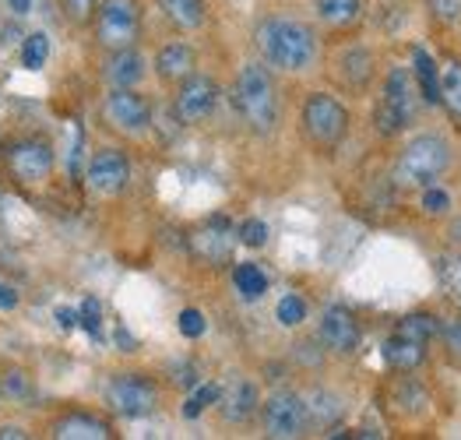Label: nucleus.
<instances>
[{
	"instance_id": "8",
	"label": "nucleus",
	"mask_w": 461,
	"mask_h": 440,
	"mask_svg": "<svg viewBox=\"0 0 461 440\" xmlns=\"http://www.w3.org/2000/svg\"><path fill=\"white\" fill-rule=\"evenodd\" d=\"M106 405L123 419H141L158 409V384L149 373H116L106 384Z\"/></svg>"
},
{
	"instance_id": "41",
	"label": "nucleus",
	"mask_w": 461,
	"mask_h": 440,
	"mask_svg": "<svg viewBox=\"0 0 461 440\" xmlns=\"http://www.w3.org/2000/svg\"><path fill=\"white\" fill-rule=\"evenodd\" d=\"M25 440L29 434H25V427H0V440Z\"/></svg>"
},
{
	"instance_id": "31",
	"label": "nucleus",
	"mask_w": 461,
	"mask_h": 440,
	"mask_svg": "<svg viewBox=\"0 0 461 440\" xmlns=\"http://www.w3.org/2000/svg\"><path fill=\"white\" fill-rule=\"evenodd\" d=\"M278 320L285 324V328H296V324H303L307 320V300L303 296H296V292H289V296H282L278 300Z\"/></svg>"
},
{
	"instance_id": "19",
	"label": "nucleus",
	"mask_w": 461,
	"mask_h": 440,
	"mask_svg": "<svg viewBox=\"0 0 461 440\" xmlns=\"http://www.w3.org/2000/svg\"><path fill=\"white\" fill-rule=\"evenodd\" d=\"M339 78L346 81L352 92H363L374 81V53L366 46H348L339 53Z\"/></svg>"
},
{
	"instance_id": "43",
	"label": "nucleus",
	"mask_w": 461,
	"mask_h": 440,
	"mask_svg": "<svg viewBox=\"0 0 461 440\" xmlns=\"http://www.w3.org/2000/svg\"><path fill=\"white\" fill-rule=\"evenodd\" d=\"M7 4L14 14H29V7H32V0H7Z\"/></svg>"
},
{
	"instance_id": "30",
	"label": "nucleus",
	"mask_w": 461,
	"mask_h": 440,
	"mask_svg": "<svg viewBox=\"0 0 461 440\" xmlns=\"http://www.w3.org/2000/svg\"><path fill=\"white\" fill-rule=\"evenodd\" d=\"M219 395H222V384H215V381L201 384L191 399H187V405H184V419H197L208 405H215V401H219Z\"/></svg>"
},
{
	"instance_id": "26",
	"label": "nucleus",
	"mask_w": 461,
	"mask_h": 440,
	"mask_svg": "<svg viewBox=\"0 0 461 440\" xmlns=\"http://www.w3.org/2000/svg\"><path fill=\"white\" fill-rule=\"evenodd\" d=\"M232 285L240 289L243 300H261L268 292V275L258 265H236L232 268Z\"/></svg>"
},
{
	"instance_id": "29",
	"label": "nucleus",
	"mask_w": 461,
	"mask_h": 440,
	"mask_svg": "<svg viewBox=\"0 0 461 440\" xmlns=\"http://www.w3.org/2000/svg\"><path fill=\"white\" fill-rule=\"evenodd\" d=\"M32 377L22 370V366H7L4 373H0V395L11 401H29L32 399Z\"/></svg>"
},
{
	"instance_id": "40",
	"label": "nucleus",
	"mask_w": 461,
	"mask_h": 440,
	"mask_svg": "<svg viewBox=\"0 0 461 440\" xmlns=\"http://www.w3.org/2000/svg\"><path fill=\"white\" fill-rule=\"evenodd\" d=\"M14 307H18V292L0 282V310H14Z\"/></svg>"
},
{
	"instance_id": "15",
	"label": "nucleus",
	"mask_w": 461,
	"mask_h": 440,
	"mask_svg": "<svg viewBox=\"0 0 461 440\" xmlns=\"http://www.w3.org/2000/svg\"><path fill=\"white\" fill-rule=\"evenodd\" d=\"M50 437L57 440H106L113 437V427L92 412H64L50 423Z\"/></svg>"
},
{
	"instance_id": "1",
	"label": "nucleus",
	"mask_w": 461,
	"mask_h": 440,
	"mask_svg": "<svg viewBox=\"0 0 461 440\" xmlns=\"http://www.w3.org/2000/svg\"><path fill=\"white\" fill-rule=\"evenodd\" d=\"M254 42H258V53L261 60L275 67V71H285V75H300L310 71L321 46L317 36L307 22L300 18H285V14H271L265 18L258 29H254Z\"/></svg>"
},
{
	"instance_id": "9",
	"label": "nucleus",
	"mask_w": 461,
	"mask_h": 440,
	"mask_svg": "<svg viewBox=\"0 0 461 440\" xmlns=\"http://www.w3.org/2000/svg\"><path fill=\"white\" fill-rule=\"evenodd\" d=\"M261 427L265 434L275 440H293V437H303L310 430L307 423V401L303 395L282 388V391H271L268 399L261 401Z\"/></svg>"
},
{
	"instance_id": "23",
	"label": "nucleus",
	"mask_w": 461,
	"mask_h": 440,
	"mask_svg": "<svg viewBox=\"0 0 461 440\" xmlns=\"http://www.w3.org/2000/svg\"><path fill=\"white\" fill-rule=\"evenodd\" d=\"M317 18L328 29H352L363 22V0H317Z\"/></svg>"
},
{
	"instance_id": "32",
	"label": "nucleus",
	"mask_w": 461,
	"mask_h": 440,
	"mask_svg": "<svg viewBox=\"0 0 461 440\" xmlns=\"http://www.w3.org/2000/svg\"><path fill=\"white\" fill-rule=\"evenodd\" d=\"M60 4H64L68 22H75V25H88L99 11V0H60Z\"/></svg>"
},
{
	"instance_id": "21",
	"label": "nucleus",
	"mask_w": 461,
	"mask_h": 440,
	"mask_svg": "<svg viewBox=\"0 0 461 440\" xmlns=\"http://www.w3.org/2000/svg\"><path fill=\"white\" fill-rule=\"evenodd\" d=\"M145 78V57L127 46V49H113L110 53V64H106V81L113 88H134L138 81Z\"/></svg>"
},
{
	"instance_id": "3",
	"label": "nucleus",
	"mask_w": 461,
	"mask_h": 440,
	"mask_svg": "<svg viewBox=\"0 0 461 440\" xmlns=\"http://www.w3.org/2000/svg\"><path fill=\"white\" fill-rule=\"evenodd\" d=\"M451 162H455L451 145L440 134H416L398 152L391 180H394L398 191H426V187H433L451 169Z\"/></svg>"
},
{
	"instance_id": "38",
	"label": "nucleus",
	"mask_w": 461,
	"mask_h": 440,
	"mask_svg": "<svg viewBox=\"0 0 461 440\" xmlns=\"http://www.w3.org/2000/svg\"><path fill=\"white\" fill-rule=\"evenodd\" d=\"M77 320L88 328V335H99V328H103V307H99V300H85L81 303V310H77Z\"/></svg>"
},
{
	"instance_id": "24",
	"label": "nucleus",
	"mask_w": 461,
	"mask_h": 440,
	"mask_svg": "<svg viewBox=\"0 0 461 440\" xmlns=\"http://www.w3.org/2000/svg\"><path fill=\"white\" fill-rule=\"evenodd\" d=\"M440 106L461 127V60H447L440 67Z\"/></svg>"
},
{
	"instance_id": "36",
	"label": "nucleus",
	"mask_w": 461,
	"mask_h": 440,
	"mask_svg": "<svg viewBox=\"0 0 461 440\" xmlns=\"http://www.w3.org/2000/svg\"><path fill=\"white\" fill-rule=\"evenodd\" d=\"M423 208H426V215H444L447 208H451V194L444 191V187H426L423 191Z\"/></svg>"
},
{
	"instance_id": "37",
	"label": "nucleus",
	"mask_w": 461,
	"mask_h": 440,
	"mask_svg": "<svg viewBox=\"0 0 461 440\" xmlns=\"http://www.w3.org/2000/svg\"><path fill=\"white\" fill-rule=\"evenodd\" d=\"M268 240V226L261 222V219H247L243 226H240V243H247V247H265Z\"/></svg>"
},
{
	"instance_id": "11",
	"label": "nucleus",
	"mask_w": 461,
	"mask_h": 440,
	"mask_svg": "<svg viewBox=\"0 0 461 440\" xmlns=\"http://www.w3.org/2000/svg\"><path fill=\"white\" fill-rule=\"evenodd\" d=\"M219 106V85L208 78V75H197L180 81L176 95H173V113L180 123H201L208 121Z\"/></svg>"
},
{
	"instance_id": "27",
	"label": "nucleus",
	"mask_w": 461,
	"mask_h": 440,
	"mask_svg": "<svg viewBox=\"0 0 461 440\" xmlns=\"http://www.w3.org/2000/svg\"><path fill=\"white\" fill-rule=\"evenodd\" d=\"M437 279H440V289L461 303V250H447L437 257Z\"/></svg>"
},
{
	"instance_id": "17",
	"label": "nucleus",
	"mask_w": 461,
	"mask_h": 440,
	"mask_svg": "<svg viewBox=\"0 0 461 440\" xmlns=\"http://www.w3.org/2000/svg\"><path fill=\"white\" fill-rule=\"evenodd\" d=\"M191 250H194V257H201L204 265H219V261H226L232 250L230 222H226V219H215L212 226L197 229V233L191 237Z\"/></svg>"
},
{
	"instance_id": "5",
	"label": "nucleus",
	"mask_w": 461,
	"mask_h": 440,
	"mask_svg": "<svg viewBox=\"0 0 461 440\" xmlns=\"http://www.w3.org/2000/svg\"><path fill=\"white\" fill-rule=\"evenodd\" d=\"M303 134L317 152H335L348 134V110L331 95V92H313L303 103Z\"/></svg>"
},
{
	"instance_id": "7",
	"label": "nucleus",
	"mask_w": 461,
	"mask_h": 440,
	"mask_svg": "<svg viewBox=\"0 0 461 440\" xmlns=\"http://www.w3.org/2000/svg\"><path fill=\"white\" fill-rule=\"evenodd\" d=\"M95 40L103 49H127L141 36V4L138 0H103L95 11Z\"/></svg>"
},
{
	"instance_id": "25",
	"label": "nucleus",
	"mask_w": 461,
	"mask_h": 440,
	"mask_svg": "<svg viewBox=\"0 0 461 440\" xmlns=\"http://www.w3.org/2000/svg\"><path fill=\"white\" fill-rule=\"evenodd\" d=\"M412 78L420 85L423 103H440V71L426 49H412Z\"/></svg>"
},
{
	"instance_id": "18",
	"label": "nucleus",
	"mask_w": 461,
	"mask_h": 440,
	"mask_svg": "<svg viewBox=\"0 0 461 440\" xmlns=\"http://www.w3.org/2000/svg\"><path fill=\"white\" fill-rule=\"evenodd\" d=\"M303 401H307V423L313 430H335L346 419V401L328 388H313L310 395H303Z\"/></svg>"
},
{
	"instance_id": "4",
	"label": "nucleus",
	"mask_w": 461,
	"mask_h": 440,
	"mask_svg": "<svg viewBox=\"0 0 461 440\" xmlns=\"http://www.w3.org/2000/svg\"><path fill=\"white\" fill-rule=\"evenodd\" d=\"M420 85L416 78L405 71V67H391V75L381 85V99L374 106V127L384 134V138H394L402 134L409 123L416 121V106H420Z\"/></svg>"
},
{
	"instance_id": "20",
	"label": "nucleus",
	"mask_w": 461,
	"mask_h": 440,
	"mask_svg": "<svg viewBox=\"0 0 461 440\" xmlns=\"http://www.w3.org/2000/svg\"><path fill=\"white\" fill-rule=\"evenodd\" d=\"M426 353L429 346L426 342H416V338H405V335H391L384 342V363L398 373H412L426 363Z\"/></svg>"
},
{
	"instance_id": "34",
	"label": "nucleus",
	"mask_w": 461,
	"mask_h": 440,
	"mask_svg": "<svg viewBox=\"0 0 461 440\" xmlns=\"http://www.w3.org/2000/svg\"><path fill=\"white\" fill-rule=\"evenodd\" d=\"M440 25H461V0H426Z\"/></svg>"
},
{
	"instance_id": "22",
	"label": "nucleus",
	"mask_w": 461,
	"mask_h": 440,
	"mask_svg": "<svg viewBox=\"0 0 461 440\" xmlns=\"http://www.w3.org/2000/svg\"><path fill=\"white\" fill-rule=\"evenodd\" d=\"M158 11L180 32H197L208 22V4L204 0H158Z\"/></svg>"
},
{
	"instance_id": "16",
	"label": "nucleus",
	"mask_w": 461,
	"mask_h": 440,
	"mask_svg": "<svg viewBox=\"0 0 461 440\" xmlns=\"http://www.w3.org/2000/svg\"><path fill=\"white\" fill-rule=\"evenodd\" d=\"M194 67H197V53L187 42H166L155 53V75L162 81H169V85H180L184 78H191Z\"/></svg>"
},
{
	"instance_id": "33",
	"label": "nucleus",
	"mask_w": 461,
	"mask_h": 440,
	"mask_svg": "<svg viewBox=\"0 0 461 440\" xmlns=\"http://www.w3.org/2000/svg\"><path fill=\"white\" fill-rule=\"evenodd\" d=\"M50 57V40L42 36V32H36V36H29L25 40V53H22V60H25V67H42V60Z\"/></svg>"
},
{
	"instance_id": "14",
	"label": "nucleus",
	"mask_w": 461,
	"mask_h": 440,
	"mask_svg": "<svg viewBox=\"0 0 461 440\" xmlns=\"http://www.w3.org/2000/svg\"><path fill=\"white\" fill-rule=\"evenodd\" d=\"M258 409H261V395H258V384L250 377H232L230 384L222 388V395H219V412L232 427L250 423V416Z\"/></svg>"
},
{
	"instance_id": "12",
	"label": "nucleus",
	"mask_w": 461,
	"mask_h": 440,
	"mask_svg": "<svg viewBox=\"0 0 461 440\" xmlns=\"http://www.w3.org/2000/svg\"><path fill=\"white\" fill-rule=\"evenodd\" d=\"M88 191L99 194V198H116L127 180H131V159L120 152V148H99L92 159H88Z\"/></svg>"
},
{
	"instance_id": "44",
	"label": "nucleus",
	"mask_w": 461,
	"mask_h": 440,
	"mask_svg": "<svg viewBox=\"0 0 461 440\" xmlns=\"http://www.w3.org/2000/svg\"><path fill=\"white\" fill-rule=\"evenodd\" d=\"M0 399H4V395H0Z\"/></svg>"
},
{
	"instance_id": "42",
	"label": "nucleus",
	"mask_w": 461,
	"mask_h": 440,
	"mask_svg": "<svg viewBox=\"0 0 461 440\" xmlns=\"http://www.w3.org/2000/svg\"><path fill=\"white\" fill-rule=\"evenodd\" d=\"M57 320H60V328H75L77 314L75 310H68V307H60V310H57Z\"/></svg>"
},
{
	"instance_id": "10",
	"label": "nucleus",
	"mask_w": 461,
	"mask_h": 440,
	"mask_svg": "<svg viewBox=\"0 0 461 440\" xmlns=\"http://www.w3.org/2000/svg\"><path fill=\"white\" fill-rule=\"evenodd\" d=\"M103 117L120 134H145L152 127V103L134 88H113L103 99Z\"/></svg>"
},
{
	"instance_id": "2",
	"label": "nucleus",
	"mask_w": 461,
	"mask_h": 440,
	"mask_svg": "<svg viewBox=\"0 0 461 440\" xmlns=\"http://www.w3.org/2000/svg\"><path fill=\"white\" fill-rule=\"evenodd\" d=\"M232 106L254 134H271L278 123V92L268 64H243L232 81Z\"/></svg>"
},
{
	"instance_id": "6",
	"label": "nucleus",
	"mask_w": 461,
	"mask_h": 440,
	"mask_svg": "<svg viewBox=\"0 0 461 440\" xmlns=\"http://www.w3.org/2000/svg\"><path fill=\"white\" fill-rule=\"evenodd\" d=\"M53 162H57L53 145L46 138H39V134H18V138L4 141V166L25 187L46 184L50 173H53Z\"/></svg>"
},
{
	"instance_id": "35",
	"label": "nucleus",
	"mask_w": 461,
	"mask_h": 440,
	"mask_svg": "<svg viewBox=\"0 0 461 440\" xmlns=\"http://www.w3.org/2000/svg\"><path fill=\"white\" fill-rule=\"evenodd\" d=\"M437 338H444V346H447V353L461 360V318H447L440 320V335Z\"/></svg>"
},
{
	"instance_id": "13",
	"label": "nucleus",
	"mask_w": 461,
	"mask_h": 440,
	"mask_svg": "<svg viewBox=\"0 0 461 440\" xmlns=\"http://www.w3.org/2000/svg\"><path fill=\"white\" fill-rule=\"evenodd\" d=\"M317 335L328 346V353H335V356H352L359 349V338H363L359 335V320L352 318V310H346V307H328L321 314Z\"/></svg>"
},
{
	"instance_id": "28",
	"label": "nucleus",
	"mask_w": 461,
	"mask_h": 440,
	"mask_svg": "<svg viewBox=\"0 0 461 440\" xmlns=\"http://www.w3.org/2000/svg\"><path fill=\"white\" fill-rule=\"evenodd\" d=\"M394 335H405V338H416V342H426V346H429V342L440 335V320L433 318V314H409V318L398 320Z\"/></svg>"
},
{
	"instance_id": "39",
	"label": "nucleus",
	"mask_w": 461,
	"mask_h": 440,
	"mask_svg": "<svg viewBox=\"0 0 461 440\" xmlns=\"http://www.w3.org/2000/svg\"><path fill=\"white\" fill-rule=\"evenodd\" d=\"M180 331H184L187 338H201V335H204V318H201V310H184V314H180Z\"/></svg>"
}]
</instances>
